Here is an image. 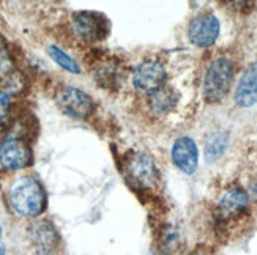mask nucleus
Masks as SVG:
<instances>
[{
	"instance_id": "f257e3e1",
	"label": "nucleus",
	"mask_w": 257,
	"mask_h": 255,
	"mask_svg": "<svg viewBox=\"0 0 257 255\" xmlns=\"http://www.w3.org/2000/svg\"><path fill=\"white\" fill-rule=\"evenodd\" d=\"M10 203L18 214L33 217L41 214L46 208V194L38 180L22 176L11 186Z\"/></svg>"
},
{
	"instance_id": "f03ea898",
	"label": "nucleus",
	"mask_w": 257,
	"mask_h": 255,
	"mask_svg": "<svg viewBox=\"0 0 257 255\" xmlns=\"http://www.w3.org/2000/svg\"><path fill=\"white\" fill-rule=\"evenodd\" d=\"M233 81V66L229 59H216L208 66L204 79V98L207 103L216 104L226 98Z\"/></svg>"
},
{
	"instance_id": "7ed1b4c3",
	"label": "nucleus",
	"mask_w": 257,
	"mask_h": 255,
	"mask_svg": "<svg viewBox=\"0 0 257 255\" xmlns=\"http://www.w3.org/2000/svg\"><path fill=\"white\" fill-rule=\"evenodd\" d=\"M248 206H249V195L246 194V191L240 189V187L229 189L218 202V206H216L218 222L227 224L233 219L241 217L248 211Z\"/></svg>"
},
{
	"instance_id": "20e7f679",
	"label": "nucleus",
	"mask_w": 257,
	"mask_h": 255,
	"mask_svg": "<svg viewBox=\"0 0 257 255\" xmlns=\"http://www.w3.org/2000/svg\"><path fill=\"white\" fill-rule=\"evenodd\" d=\"M57 104L62 112L73 118H87L93 112V101L79 88L65 87L57 95Z\"/></svg>"
},
{
	"instance_id": "39448f33",
	"label": "nucleus",
	"mask_w": 257,
	"mask_h": 255,
	"mask_svg": "<svg viewBox=\"0 0 257 255\" xmlns=\"http://www.w3.org/2000/svg\"><path fill=\"white\" fill-rule=\"evenodd\" d=\"M76 35L85 41H98L107 35V21L104 16L90 11H82L73 18Z\"/></svg>"
},
{
	"instance_id": "423d86ee",
	"label": "nucleus",
	"mask_w": 257,
	"mask_h": 255,
	"mask_svg": "<svg viewBox=\"0 0 257 255\" xmlns=\"http://www.w3.org/2000/svg\"><path fill=\"white\" fill-rule=\"evenodd\" d=\"M128 178L138 187H152L158 180V170L150 156L144 153H136L126 162Z\"/></svg>"
},
{
	"instance_id": "0eeeda50",
	"label": "nucleus",
	"mask_w": 257,
	"mask_h": 255,
	"mask_svg": "<svg viewBox=\"0 0 257 255\" xmlns=\"http://www.w3.org/2000/svg\"><path fill=\"white\" fill-rule=\"evenodd\" d=\"M189 40H191L199 48H208L211 46L218 35H219V21L216 16L205 13L194 18L189 24L188 30Z\"/></svg>"
},
{
	"instance_id": "6e6552de",
	"label": "nucleus",
	"mask_w": 257,
	"mask_h": 255,
	"mask_svg": "<svg viewBox=\"0 0 257 255\" xmlns=\"http://www.w3.org/2000/svg\"><path fill=\"white\" fill-rule=\"evenodd\" d=\"M32 162L30 148L19 139H7L0 145V165L8 170L24 169Z\"/></svg>"
},
{
	"instance_id": "1a4fd4ad",
	"label": "nucleus",
	"mask_w": 257,
	"mask_h": 255,
	"mask_svg": "<svg viewBox=\"0 0 257 255\" xmlns=\"http://www.w3.org/2000/svg\"><path fill=\"white\" fill-rule=\"evenodd\" d=\"M166 81V71L158 62H144L133 74V84L141 92L153 93L163 87Z\"/></svg>"
},
{
	"instance_id": "9d476101",
	"label": "nucleus",
	"mask_w": 257,
	"mask_h": 255,
	"mask_svg": "<svg viewBox=\"0 0 257 255\" xmlns=\"http://www.w3.org/2000/svg\"><path fill=\"white\" fill-rule=\"evenodd\" d=\"M172 161L182 172L191 175L197 170L199 165V151L196 142L191 137L177 139L172 147Z\"/></svg>"
},
{
	"instance_id": "9b49d317",
	"label": "nucleus",
	"mask_w": 257,
	"mask_h": 255,
	"mask_svg": "<svg viewBox=\"0 0 257 255\" xmlns=\"http://www.w3.org/2000/svg\"><path fill=\"white\" fill-rule=\"evenodd\" d=\"M235 103L240 107H251L257 103V62L243 73L235 90Z\"/></svg>"
},
{
	"instance_id": "f8f14e48",
	"label": "nucleus",
	"mask_w": 257,
	"mask_h": 255,
	"mask_svg": "<svg viewBox=\"0 0 257 255\" xmlns=\"http://www.w3.org/2000/svg\"><path fill=\"white\" fill-rule=\"evenodd\" d=\"M30 233H32L33 241H35L40 247L49 249L55 244V242H57V233H55V228L49 222H46V220L32 225Z\"/></svg>"
},
{
	"instance_id": "ddd939ff",
	"label": "nucleus",
	"mask_w": 257,
	"mask_h": 255,
	"mask_svg": "<svg viewBox=\"0 0 257 255\" xmlns=\"http://www.w3.org/2000/svg\"><path fill=\"white\" fill-rule=\"evenodd\" d=\"M152 98H150V104H152V109L155 110L156 114H166L169 112V110L174 107L175 104V96L174 93L169 90V88H158L156 92L150 93Z\"/></svg>"
},
{
	"instance_id": "4468645a",
	"label": "nucleus",
	"mask_w": 257,
	"mask_h": 255,
	"mask_svg": "<svg viewBox=\"0 0 257 255\" xmlns=\"http://www.w3.org/2000/svg\"><path fill=\"white\" fill-rule=\"evenodd\" d=\"M227 147V136L224 132H215L205 143V158L208 162H213L221 158Z\"/></svg>"
},
{
	"instance_id": "2eb2a0df",
	"label": "nucleus",
	"mask_w": 257,
	"mask_h": 255,
	"mask_svg": "<svg viewBox=\"0 0 257 255\" xmlns=\"http://www.w3.org/2000/svg\"><path fill=\"white\" fill-rule=\"evenodd\" d=\"M49 55L52 57V60L57 63V65H60L63 70H66V71H70V73H79L81 71V68H79V65H77L68 54H65L62 49H59L57 46H49Z\"/></svg>"
},
{
	"instance_id": "dca6fc26",
	"label": "nucleus",
	"mask_w": 257,
	"mask_h": 255,
	"mask_svg": "<svg viewBox=\"0 0 257 255\" xmlns=\"http://www.w3.org/2000/svg\"><path fill=\"white\" fill-rule=\"evenodd\" d=\"M10 101H11V93L4 90V88H0V123L8 117Z\"/></svg>"
},
{
	"instance_id": "f3484780",
	"label": "nucleus",
	"mask_w": 257,
	"mask_h": 255,
	"mask_svg": "<svg viewBox=\"0 0 257 255\" xmlns=\"http://www.w3.org/2000/svg\"><path fill=\"white\" fill-rule=\"evenodd\" d=\"M251 0H227V4L233 8V10H237V11H243V10H246L248 5H249Z\"/></svg>"
},
{
	"instance_id": "a211bd4d",
	"label": "nucleus",
	"mask_w": 257,
	"mask_h": 255,
	"mask_svg": "<svg viewBox=\"0 0 257 255\" xmlns=\"http://www.w3.org/2000/svg\"><path fill=\"white\" fill-rule=\"evenodd\" d=\"M189 255H213V252H211L208 247H204V246H200L197 249H194Z\"/></svg>"
},
{
	"instance_id": "6ab92c4d",
	"label": "nucleus",
	"mask_w": 257,
	"mask_h": 255,
	"mask_svg": "<svg viewBox=\"0 0 257 255\" xmlns=\"http://www.w3.org/2000/svg\"><path fill=\"white\" fill-rule=\"evenodd\" d=\"M33 255H52L51 253V250L49 249H44V247H40L35 253H33Z\"/></svg>"
},
{
	"instance_id": "aec40b11",
	"label": "nucleus",
	"mask_w": 257,
	"mask_h": 255,
	"mask_svg": "<svg viewBox=\"0 0 257 255\" xmlns=\"http://www.w3.org/2000/svg\"><path fill=\"white\" fill-rule=\"evenodd\" d=\"M251 192H252V194H254V195L257 197V184H254V186L251 187Z\"/></svg>"
},
{
	"instance_id": "412c9836",
	"label": "nucleus",
	"mask_w": 257,
	"mask_h": 255,
	"mask_svg": "<svg viewBox=\"0 0 257 255\" xmlns=\"http://www.w3.org/2000/svg\"><path fill=\"white\" fill-rule=\"evenodd\" d=\"M0 255H5V246L0 242Z\"/></svg>"
},
{
	"instance_id": "4be33fe9",
	"label": "nucleus",
	"mask_w": 257,
	"mask_h": 255,
	"mask_svg": "<svg viewBox=\"0 0 257 255\" xmlns=\"http://www.w3.org/2000/svg\"><path fill=\"white\" fill-rule=\"evenodd\" d=\"M0 235H2V228H0Z\"/></svg>"
}]
</instances>
